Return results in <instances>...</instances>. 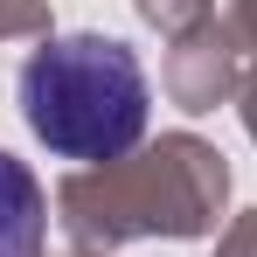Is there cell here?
<instances>
[{
    "instance_id": "6da1fadb",
    "label": "cell",
    "mask_w": 257,
    "mask_h": 257,
    "mask_svg": "<svg viewBox=\"0 0 257 257\" xmlns=\"http://www.w3.org/2000/svg\"><path fill=\"white\" fill-rule=\"evenodd\" d=\"M146 70L118 35H56L21 63V118L56 160H118L146 132Z\"/></svg>"
},
{
    "instance_id": "7a4b0ae2",
    "label": "cell",
    "mask_w": 257,
    "mask_h": 257,
    "mask_svg": "<svg viewBox=\"0 0 257 257\" xmlns=\"http://www.w3.org/2000/svg\"><path fill=\"white\" fill-rule=\"evenodd\" d=\"M49 236V209H42V188L28 160L0 153V257H42Z\"/></svg>"
}]
</instances>
